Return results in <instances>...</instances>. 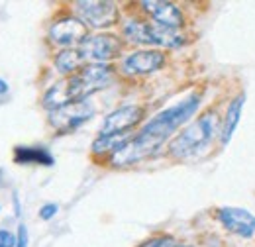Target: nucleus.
<instances>
[{
    "instance_id": "nucleus-1",
    "label": "nucleus",
    "mask_w": 255,
    "mask_h": 247,
    "mask_svg": "<svg viewBox=\"0 0 255 247\" xmlns=\"http://www.w3.org/2000/svg\"><path fill=\"white\" fill-rule=\"evenodd\" d=\"M202 98H204V89H194L173 106L163 108L143 124L131 135V139L124 143L106 163L112 169H126L155 155V151H159L165 143H169L191 122V118L198 112L202 104Z\"/></svg>"
},
{
    "instance_id": "nucleus-2",
    "label": "nucleus",
    "mask_w": 255,
    "mask_h": 247,
    "mask_svg": "<svg viewBox=\"0 0 255 247\" xmlns=\"http://www.w3.org/2000/svg\"><path fill=\"white\" fill-rule=\"evenodd\" d=\"M114 79H116V69L112 65L87 63L79 73L65 77L53 87H49L41 96V106L47 112H53L73 102L91 100L93 94L110 87Z\"/></svg>"
},
{
    "instance_id": "nucleus-3",
    "label": "nucleus",
    "mask_w": 255,
    "mask_h": 247,
    "mask_svg": "<svg viewBox=\"0 0 255 247\" xmlns=\"http://www.w3.org/2000/svg\"><path fill=\"white\" fill-rule=\"evenodd\" d=\"M222 116L216 108L204 110L196 120L189 122L169 143L167 155L175 161H191L208 153L216 141H220Z\"/></svg>"
},
{
    "instance_id": "nucleus-4",
    "label": "nucleus",
    "mask_w": 255,
    "mask_h": 247,
    "mask_svg": "<svg viewBox=\"0 0 255 247\" xmlns=\"http://www.w3.org/2000/svg\"><path fill=\"white\" fill-rule=\"evenodd\" d=\"M71 8L89 30H110L120 22V6L110 0H77L71 4Z\"/></svg>"
},
{
    "instance_id": "nucleus-5",
    "label": "nucleus",
    "mask_w": 255,
    "mask_h": 247,
    "mask_svg": "<svg viewBox=\"0 0 255 247\" xmlns=\"http://www.w3.org/2000/svg\"><path fill=\"white\" fill-rule=\"evenodd\" d=\"M79 51L83 53L87 63L110 65L112 61L122 57L124 39L110 31H96L87 35V39L79 45Z\"/></svg>"
},
{
    "instance_id": "nucleus-6",
    "label": "nucleus",
    "mask_w": 255,
    "mask_h": 247,
    "mask_svg": "<svg viewBox=\"0 0 255 247\" xmlns=\"http://www.w3.org/2000/svg\"><path fill=\"white\" fill-rule=\"evenodd\" d=\"M89 33L91 31L85 26V22H81L75 14H63L49 24L47 41L59 49H75L87 39Z\"/></svg>"
},
{
    "instance_id": "nucleus-7",
    "label": "nucleus",
    "mask_w": 255,
    "mask_h": 247,
    "mask_svg": "<svg viewBox=\"0 0 255 247\" xmlns=\"http://www.w3.org/2000/svg\"><path fill=\"white\" fill-rule=\"evenodd\" d=\"M167 55L163 49H135L131 53L124 55L118 65V73H122L128 79H137V77H147L157 73L165 67Z\"/></svg>"
},
{
    "instance_id": "nucleus-8",
    "label": "nucleus",
    "mask_w": 255,
    "mask_h": 247,
    "mask_svg": "<svg viewBox=\"0 0 255 247\" xmlns=\"http://www.w3.org/2000/svg\"><path fill=\"white\" fill-rule=\"evenodd\" d=\"M95 114V104L91 100H83V102L67 104L63 108H59V110L47 112V124H49V127L55 133L65 135V133L75 131L77 127H81L85 122H89Z\"/></svg>"
},
{
    "instance_id": "nucleus-9",
    "label": "nucleus",
    "mask_w": 255,
    "mask_h": 247,
    "mask_svg": "<svg viewBox=\"0 0 255 247\" xmlns=\"http://www.w3.org/2000/svg\"><path fill=\"white\" fill-rule=\"evenodd\" d=\"M145 120V106L141 104H124L104 116L98 135L112 133H133V129Z\"/></svg>"
},
{
    "instance_id": "nucleus-10",
    "label": "nucleus",
    "mask_w": 255,
    "mask_h": 247,
    "mask_svg": "<svg viewBox=\"0 0 255 247\" xmlns=\"http://www.w3.org/2000/svg\"><path fill=\"white\" fill-rule=\"evenodd\" d=\"M137 6L141 8V14L155 22L161 26H167V28H177V30H183L185 28V12L181 6L173 4V2H167V0H143V2H137Z\"/></svg>"
},
{
    "instance_id": "nucleus-11",
    "label": "nucleus",
    "mask_w": 255,
    "mask_h": 247,
    "mask_svg": "<svg viewBox=\"0 0 255 247\" xmlns=\"http://www.w3.org/2000/svg\"><path fill=\"white\" fill-rule=\"evenodd\" d=\"M216 220L222 224L224 230H228L230 234L242 240H250L255 236V214H252L246 208L220 206L216 208Z\"/></svg>"
},
{
    "instance_id": "nucleus-12",
    "label": "nucleus",
    "mask_w": 255,
    "mask_h": 247,
    "mask_svg": "<svg viewBox=\"0 0 255 247\" xmlns=\"http://www.w3.org/2000/svg\"><path fill=\"white\" fill-rule=\"evenodd\" d=\"M244 104H246V93H240L234 96L226 108V116L222 118V131H220V147H226L238 127V124L242 120V112H244Z\"/></svg>"
},
{
    "instance_id": "nucleus-13",
    "label": "nucleus",
    "mask_w": 255,
    "mask_h": 247,
    "mask_svg": "<svg viewBox=\"0 0 255 247\" xmlns=\"http://www.w3.org/2000/svg\"><path fill=\"white\" fill-rule=\"evenodd\" d=\"M135 133V131H133ZM133 133H112V135H96V139L91 145V155L96 161L106 163L112 155L116 153L124 143L131 139Z\"/></svg>"
},
{
    "instance_id": "nucleus-14",
    "label": "nucleus",
    "mask_w": 255,
    "mask_h": 247,
    "mask_svg": "<svg viewBox=\"0 0 255 247\" xmlns=\"http://www.w3.org/2000/svg\"><path fill=\"white\" fill-rule=\"evenodd\" d=\"M14 163L18 165H39V167H51L55 163L53 155L47 147L41 145H16L14 147Z\"/></svg>"
},
{
    "instance_id": "nucleus-15",
    "label": "nucleus",
    "mask_w": 255,
    "mask_h": 247,
    "mask_svg": "<svg viewBox=\"0 0 255 247\" xmlns=\"http://www.w3.org/2000/svg\"><path fill=\"white\" fill-rule=\"evenodd\" d=\"M85 65H87V61H85L83 53L79 51V47H75V49H59L53 55V67H55V71L63 79L75 75V73H79Z\"/></svg>"
},
{
    "instance_id": "nucleus-16",
    "label": "nucleus",
    "mask_w": 255,
    "mask_h": 247,
    "mask_svg": "<svg viewBox=\"0 0 255 247\" xmlns=\"http://www.w3.org/2000/svg\"><path fill=\"white\" fill-rule=\"evenodd\" d=\"M57 212H59V204H55V202H45V204L39 208V218H41L43 222H49V220L55 218Z\"/></svg>"
},
{
    "instance_id": "nucleus-17",
    "label": "nucleus",
    "mask_w": 255,
    "mask_h": 247,
    "mask_svg": "<svg viewBox=\"0 0 255 247\" xmlns=\"http://www.w3.org/2000/svg\"><path fill=\"white\" fill-rule=\"evenodd\" d=\"M18 244V234L10 230H0V247H16Z\"/></svg>"
},
{
    "instance_id": "nucleus-18",
    "label": "nucleus",
    "mask_w": 255,
    "mask_h": 247,
    "mask_svg": "<svg viewBox=\"0 0 255 247\" xmlns=\"http://www.w3.org/2000/svg\"><path fill=\"white\" fill-rule=\"evenodd\" d=\"M16 247H28V230L24 224L18 226V244Z\"/></svg>"
},
{
    "instance_id": "nucleus-19",
    "label": "nucleus",
    "mask_w": 255,
    "mask_h": 247,
    "mask_svg": "<svg viewBox=\"0 0 255 247\" xmlns=\"http://www.w3.org/2000/svg\"><path fill=\"white\" fill-rule=\"evenodd\" d=\"M8 89H10V87H8V83H6L4 79H0V96H4V94L8 93Z\"/></svg>"
}]
</instances>
